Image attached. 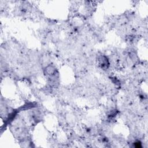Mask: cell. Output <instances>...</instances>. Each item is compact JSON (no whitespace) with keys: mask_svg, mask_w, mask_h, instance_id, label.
<instances>
[{"mask_svg":"<svg viewBox=\"0 0 148 148\" xmlns=\"http://www.w3.org/2000/svg\"><path fill=\"white\" fill-rule=\"evenodd\" d=\"M100 65H101V67L102 68H107L109 65L108 61L107 58L105 57H102L100 59Z\"/></svg>","mask_w":148,"mask_h":148,"instance_id":"1","label":"cell"}]
</instances>
